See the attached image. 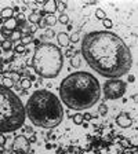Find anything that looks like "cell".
<instances>
[{"instance_id": "6da1fadb", "label": "cell", "mask_w": 138, "mask_h": 154, "mask_svg": "<svg viewBox=\"0 0 138 154\" xmlns=\"http://www.w3.org/2000/svg\"><path fill=\"white\" fill-rule=\"evenodd\" d=\"M82 55L93 70L107 79H120L133 66L129 46L109 30L87 33L82 40Z\"/></svg>"}, {"instance_id": "7a4b0ae2", "label": "cell", "mask_w": 138, "mask_h": 154, "mask_svg": "<svg viewBox=\"0 0 138 154\" xmlns=\"http://www.w3.org/2000/svg\"><path fill=\"white\" fill-rule=\"evenodd\" d=\"M99 98V81L88 72L71 73L59 85V100L72 110H87L94 106Z\"/></svg>"}, {"instance_id": "3957f363", "label": "cell", "mask_w": 138, "mask_h": 154, "mask_svg": "<svg viewBox=\"0 0 138 154\" xmlns=\"http://www.w3.org/2000/svg\"><path fill=\"white\" fill-rule=\"evenodd\" d=\"M25 114L31 123L40 128H54L64 120L62 102L48 90H37L25 105Z\"/></svg>"}, {"instance_id": "277c9868", "label": "cell", "mask_w": 138, "mask_h": 154, "mask_svg": "<svg viewBox=\"0 0 138 154\" xmlns=\"http://www.w3.org/2000/svg\"><path fill=\"white\" fill-rule=\"evenodd\" d=\"M25 106L17 94L0 84V134L20 129L25 124Z\"/></svg>"}, {"instance_id": "5b68a950", "label": "cell", "mask_w": 138, "mask_h": 154, "mask_svg": "<svg viewBox=\"0 0 138 154\" xmlns=\"http://www.w3.org/2000/svg\"><path fill=\"white\" fill-rule=\"evenodd\" d=\"M32 67L43 79H55L64 67V55L53 43L37 46L32 58Z\"/></svg>"}, {"instance_id": "8992f818", "label": "cell", "mask_w": 138, "mask_h": 154, "mask_svg": "<svg viewBox=\"0 0 138 154\" xmlns=\"http://www.w3.org/2000/svg\"><path fill=\"white\" fill-rule=\"evenodd\" d=\"M126 90H127V84L120 79L108 80V81H105L104 87L101 88L105 99H109V100H115V99L122 98L123 95L126 94Z\"/></svg>"}, {"instance_id": "52a82bcc", "label": "cell", "mask_w": 138, "mask_h": 154, "mask_svg": "<svg viewBox=\"0 0 138 154\" xmlns=\"http://www.w3.org/2000/svg\"><path fill=\"white\" fill-rule=\"evenodd\" d=\"M12 150H28L29 147V140H28L26 136L24 135H18L14 138V142H12Z\"/></svg>"}, {"instance_id": "ba28073f", "label": "cell", "mask_w": 138, "mask_h": 154, "mask_svg": "<svg viewBox=\"0 0 138 154\" xmlns=\"http://www.w3.org/2000/svg\"><path fill=\"white\" fill-rule=\"evenodd\" d=\"M116 124H118L120 128H130L133 125V119L131 116L127 113V111H122L120 114L116 117Z\"/></svg>"}, {"instance_id": "9c48e42d", "label": "cell", "mask_w": 138, "mask_h": 154, "mask_svg": "<svg viewBox=\"0 0 138 154\" xmlns=\"http://www.w3.org/2000/svg\"><path fill=\"white\" fill-rule=\"evenodd\" d=\"M57 8H58V3H57V1H54V0H47L43 6V11L46 12V15H47V14L54 15V12L57 11Z\"/></svg>"}, {"instance_id": "30bf717a", "label": "cell", "mask_w": 138, "mask_h": 154, "mask_svg": "<svg viewBox=\"0 0 138 154\" xmlns=\"http://www.w3.org/2000/svg\"><path fill=\"white\" fill-rule=\"evenodd\" d=\"M57 40H58V44L61 47H68L69 46V35L65 33V32H59L58 35H57Z\"/></svg>"}, {"instance_id": "8fae6325", "label": "cell", "mask_w": 138, "mask_h": 154, "mask_svg": "<svg viewBox=\"0 0 138 154\" xmlns=\"http://www.w3.org/2000/svg\"><path fill=\"white\" fill-rule=\"evenodd\" d=\"M3 24H4L3 26L6 29H8L10 32H14V29L17 28V18H14V17H12V18H10V20H6Z\"/></svg>"}, {"instance_id": "7c38bea8", "label": "cell", "mask_w": 138, "mask_h": 154, "mask_svg": "<svg viewBox=\"0 0 138 154\" xmlns=\"http://www.w3.org/2000/svg\"><path fill=\"white\" fill-rule=\"evenodd\" d=\"M0 15H1L3 21H6V20H10V18H12V15H14V11H12V7H4L3 10L0 11Z\"/></svg>"}, {"instance_id": "4fadbf2b", "label": "cell", "mask_w": 138, "mask_h": 154, "mask_svg": "<svg viewBox=\"0 0 138 154\" xmlns=\"http://www.w3.org/2000/svg\"><path fill=\"white\" fill-rule=\"evenodd\" d=\"M43 20H44V22H46V26H47V28L54 26V25L58 22V21H57V17L51 15V14H47L46 17H43Z\"/></svg>"}, {"instance_id": "5bb4252c", "label": "cell", "mask_w": 138, "mask_h": 154, "mask_svg": "<svg viewBox=\"0 0 138 154\" xmlns=\"http://www.w3.org/2000/svg\"><path fill=\"white\" fill-rule=\"evenodd\" d=\"M21 44L22 46H26V44H29L31 41H33V35H31V33H26V35H22L21 36Z\"/></svg>"}, {"instance_id": "9a60e30c", "label": "cell", "mask_w": 138, "mask_h": 154, "mask_svg": "<svg viewBox=\"0 0 138 154\" xmlns=\"http://www.w3.org/2000/svg\"><path fill=\"white\" fill-rule=\"evenodd\" d=\"M0 48H1V51H10L12 48V43L10 41V40H3L1 43H0Z\"/></svg>"}, {"instance_id": "2e32d148", "label": "cell", "mask_w": 138, "mask_h": 154, "mask_svg": "<svg viewBox=\"0 0 138 154\" xmlns=\"http://www.w3.org/2000/svg\"><path fill=\"white\" fill-rule=\"evenodd\" d=\"M95 17H97V20L104 21V20H107V12L104 11L102 8H97L95 10Z\"/></svg>"}, {"instance_id": "e0dca14e", "label": "cell", "mask_w": 138, "mask_h": 154, "mask_svg": "<svg viewBox=\"0 0 138 154\" xmlns=\"http://www.w3.org/2000/svg\"><path fill=\"white\" fill-rule=\"evenodd\" d=\"M57 21H58L59 24H62V25H68L69 24V17H68L65 12H62V14L57 18Z\"/></svg>"}, {"instance_id": "ac0fdd59", "label": "cell", "mask_w": 138, "mask_h": 154, "mask_svg": "<svg viewBox=\"0 0 138 154\" xmlns=\"http://www.w3.org/2000/svg\"><path fill=\"white\" fill-rule=\"evenodd\" d=\"M11 33H12V32H10L8 29L4 28V26H1V28H0V35L4 37V40H10V36H11Z\"/></svg>"}, {"instance_id": "d6986e66", "label": "cell", "mask_w": 138, "mask_h": 154, "mask_svg": "<svg viewBox=\"0 0 138 154\" xmlns=\"http://www.w3.org/2000/svg\"><path fill=\"white\" fill-rule=\"evenodd\" d=\"M42 20V17L37 14V12H33V14H31L29 15V21H31V24H36L37 25V22Z\"/></svg>"}, {"instance_id": "ffe728a7", "label": "cell", "mask_w": 138, "mask_h": 154, "mask_svg": "<svg viewBox=\"0 0 138 154\" xmlns=\"http://www.w3.org/2000/svg\"><path fill=\"white\" fill-rule=\"evenodd\" d=\"M21 87H22V90H29L32 87V81L29 79H22L21 80Z\"/></svg>"}, {"instance_id": "44dd1931", "label": "cell", "mask_w": 138, "mask_h": 154, "mask_svg": "<svg viewBox=\"0 0 138 154\" xmlns=\"http://www.w3.org/2000/svg\"><path fill=\"white\" fill-rule=\"evenodd\" d=\"M21 36H22V33H21V32H12L11 36H10V41H11V43H14V41H18V40H21Z\"/></svg>"}, {"instance_id": "7402d4cb", "label": "cell", "mask_w": 138, "mask_h": 154, "mask_svg": "<svg viewBox=\"0 0 138 154\" xmlns=\"http://www.w3.org/2000/svg\"><path fill=\"white\" fill-rule=\"evenodd\" d=\"M98 111H99V116H102V117H105V116L108 114V106L105 105V103H101L98 107Z\"/></svg>"}, {"instance_id": "603a6c76", "label": "cell", "mask_w": 138, "mask_h": 154, "mask_svg": "<svg viewBox=\"0 0 138 154\" xmlns=\"http://www.w3.org/2000/svg\"><path fill=\"white\" fill-rule=\"evenodd\" d=\"M3 85L7 88H11L12 85H14V81H12L10 77H7V76H4L3 77Z\"/></svg>"}, {"instance_id": "cb8c5ba5", "label": "cell", "mask_w": 138, "mask_h": 154, "mask_svg": "<svg viewBox=\"0 0 138 154\" xmlns=\"http://www.w3.org/2000/svg\"><path fill=\"white\" fill-rule=\"evenodd\" d=\"M71 65H72V67H79L80 66V56L75 55L73 58H71Z\"/></svg>"}, {"instance_id": "d4e9b609", "label": "cell", "mask_w": 138, "mask_h": 154, "mask_svg": "<svg viewBox=\"0 0 138 154\" xmlns=\"http://www.w3.org/2000/svg\"><path fill=\"white\" fill-rule=\"evenodd\" d=\"M73 123H75L76 125H80V124H83V114L77 113V114L73 116Z\"/></svg>"}, {"instance_id": "484cf974", "label": "cell", "mask_w": 138, "mask_h": 154, "mask_svg": "<svg viewBox=\"0 0 138 154\" xmlns=\"http://www.w3.org/2000/svg\"><path fill=\"white\" fill-rule=\"evenodd\" d=\"M77 52H76L75 47H71V48H68L66 51H65V56H69V58H73V56L76 55Z\"/></svg>"}, {"instance_id": "4316f807", "label": "cell", "mask_w": 138, "mask_h": 154, "mask_svg": "<svg viewBox=\"0 0 138 154\" xmlns=\"http://www.w3.org/2000/svg\"><path fill=\"white\" fill-rule=\"evenodd\" d=\"M14 51L17 52V54H22V52H25L26 50H25V46H22V44H17L15 47H14Z\"/></svg>"}, {"instance_id": "83f0119b", "label": "cell", "mask_w": 138, "mask_h": 154, "mask_svg": "<svg viewBox=\"0 0 138 154\" xmlns=\"http://www.w3.org/2000/svg\"><path fill=\"white\" fill-rule=\"evenodd\" d=\"M79 33H73V35L69 36V41H72V43H77L79 41Z\"/></svg>"}, {"instance_id": "f1b7e54d", "label": "cell", "mask_w": 138, "mask_h": 154, "mask_svg": "<svg viewBox=\"0 0 138 154\" xmlns=\"http://www.w3.org/2000/svg\"><path fill=\"white\" fill-rule=\"evenodd\" d=\"M102 22H104V26H105L107 29H110L112 26H113V24H112V21H110L109 18H107V20H104Z\"/></svg>"}, {"instance_id": "f546056e", "label": "cell", "mask_w": 138, "mask_h": 154, "mask_svg": "<svg viewBox=\"0 0 138 154\" xmlns=\"http://www.w3.org/2000/svg\"><path fill=\"white\" fill-rule=\"evenodd\" d=\"M37 28H39V29H47V26H46V22H44L43 18H42V20L37 22Z\"/></svg>"}, {"instance_id": "4dcf8cb0", "label": "cell", "mask_w": 138, "mask_h": 154, "mask_svg": "<svg viewBox=\"0 0 138 154\" xmlns=\"http://www.w3.org/2000/svg\"><path fill=\"white\" fill-rule=\"evenodd\" d=\"M6 142H7V138L4 136V134H0V147H3Z\"/></svg>"}, {"instance_id": "1f68e13d", "label": "cell", "mask_w": 138, "mask_h": 154, "mask_svg": "<svg viewBox=\"0 0 138 154\" xmlns=\"http://www.w3.org/2000/svg\"><path fill=\"white\" fill-rule=\"evenodd\" d=\"M37 25L36 24H31V26H29V33H31V35H33V33H35L36 30H37Z\"/></svg>"}, {"instance_id": "d6a6232c", "label": "cell", "mask_w": 138, "mask_h": 154, "mask_svg": "<svg viewBox=\"0 0 138 154\" xmlns=\"http://www.w3.org/2000/svg\"><path fill=\"white\" fill-rule=\"evenodd\" d=\"M91 119H93V116H91L88 111H86V113L83 114V121H90Z\"/></svg>"}, {"instance_id": "836d02e7", "label": "cell", "mask_w": 138, "mask_h": 154, "mask_svg": "<svg viewBox=\"0 0 138 154\" xmlns=\"http://www.w3.org/2000/svg\"><path fill=\"white\" fill-rule=\"evenodd\" d=\"M8 77H10L14 83H15L17 80H20V74H18V73H11V76H8Z\"/></svg>"}, {"instance_id": "e575fe53", "label": "cell", "mask_w": 138, "mask_h": 154, "mask_svg": "<svg viewBox=\"0 0 138 154\" xmlns=\"http://www.w3.org/2000/svg\"><path fill=\"white\" fill-rule=\"evenodd\" d=\"M54 35H55V33H54L53 29H47V30H46V37H53Z\"/></svg>"}, {"instance_id": "d590c367", "label": "cell", "mask_w": 138, "mask_h": 154, "mask_svg": "<svg viewBox=\"0 0 138 154\" xmlns=\"http://www.w3.org/2000/svg\"><path fill=\"white\" fill-rule=\"evenodd\" d=\"M122 145L124 147H130L131 145H130V142H129V140H127V139H122Z\"/></svg>"}, {"instance_id": "8d00e7d4", "label": "cell", "mask_w": 138, "mask_h": 154, "mask_svg": "<svg viewBox=\"0 0 138 154\" xmlns=\"http://www.w3.org/2000/svg\"><path fill=\"white\" fill-rule=\"evenodd\" d=\"M28 140H29V143H33V142H36V136H35V135H33V134H32V136H31V139H28Z\"/></svg>"}, {"instance_id": "74e56055", "label": "cell", "mask_w": 138, "mask_h": 154, "mask_svg": "<svg viewBox=\"0 0 138 154\" xmlns=\"http://www.w3.org/2000/svg\"><path fill=\"white\" fill-rule=\"evenodd\" d=\"M14 154H26L25 150H14Z\"/></svg>"}, {"instance_id": "f35d334b", "label": "cell", "mask_w": 138, "mask_h": 154, "mask_svg": "<svg viewBox=\"0 0 138 154\" xmlns=\"http://www.w3.org/2000/svg\"><path fill=\"white\" fill-rule=\"evenodd\" d=\"M26 132H28V134H33V129H32V127H26Z\"/></svg>"}, {"instance_id": "ab89813d", "label": "cell", "mask_w": 138, "mask_h": 154, "mask_svg": "<svg viewBox=\"0 0 138 154\" xmlns=\"http://www.w3.org/2000/svg\"><path fill=\"white\" fill-rule=\"evenodd\" d=\"M134 80H135V77H134V76H130V77H129V81H130V83H133Z\"/></svg>"}, {"instance_id": "60d3db41", "label": "cell", "mask_w": 138, "mask_h": 154, "mask_svg": "<svg viewBox=\"0 0 138 154\" xmlns=\"http://www.w3.org/2000/svg\"><path fill=\"white\" fill-rule=\"evenodd\" d=\"M26 65H28V66H32V59H31V58L26 61Z\"/></svg>"}, {"instance_id": "b9f144b4", "label": "cell", "mask_w": 138, "mask_h": 154, "mask_svg": "<svg viewBox=\"0 0 138 154\" xmlns=\"http://www.w3.org/2000/svg\"><path fill=\"white\" fill-rule=\"evenodd\" d=\"M36 3L40 4V6H44V3H46V1H43V0H42V1H36Z\"/></svg>"}, {"instance_id": "7bdbcfd3", "label": "cell", "mask_w": 138, "mask_h": 154, "mask_svg": "<svg viewBox=\"0 0 138 154\" xmlns=\"http://www.w3.org/2000/svg\"><path fill=\"white\" fill-rule=\"evenodd\" d=\"M0 24H3V18H1V15H0Z\"/></svg>"}, {"instance_id": "ee69618b", "label": "cell", "mask_w": 138, "mask_h": 154, "mask_svg": "<svg viewBox=\"0 0 138 154\" xmlns=\"http://www.w3.org/2000/svg\"><path fill=\"white\" fill-rule=\"evenodd\" d=\"M0 54H1V48H0Z\"/></svg>"}, {"instance_id": "f6af8a7d", "label": "cell", "mask_w": 138, "mask_h": 154, "mask_svg": "<svg viewBox=\"0 0 138 154\" xmlns=\"http://www.w3.org/2000/svg\"><path fill=\"white\" fill-rule=\"evenodd\" d=\"M26 154H33V153H26Z\"/></svg>"}]
</instances>
